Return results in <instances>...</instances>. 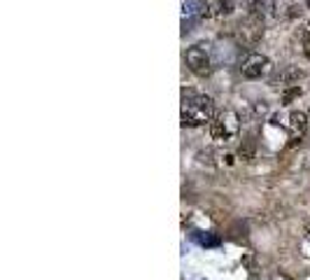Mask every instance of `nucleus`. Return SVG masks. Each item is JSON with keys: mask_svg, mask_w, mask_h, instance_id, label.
Returning a JSON list of instances; mask_svg holds the SVG:
<instances>
[{"mask_svg": "<svg viewBox=\"0 0 310 280\" xmlns=\"http://www.w3.org/2000/svg\"><path fill=\"white\" fill-rule=\"evenodd\" d=\"M215 117V103L210 96H191L182 103V124L184 126H201Z\"/></svg>", "mask_w": 310, "mask_h": 280, "instance_id": "obj_1", "label": "nucleus"}, {"mask_svg": "<svg viewBox=\"0 0 310 280\" xmlns=\"http://www.w3.org/2000/svg\"><path fill=\"white\" fill-rule=\"evenodd\" d=\"M184 61H187L189 70L196 72V75H201V77L210 75V70H212L210 54H208L203 47H191V49H187V56H184Z\"/></svg>", "mask_w": 310, "mask_h": 280, "instance_id": "obj_2", "label": "nucleus"}, {"mask_svg": "<svg viewBox=\"0 0 310 280\" xmlns=\"http://www.w3.org/2000/svg\"><path fill=\"white\" fill-rule=\"evenodd\" d=\"M268 68H271V61H268V56H264V54H249L247 59L243 61L240 72H243V77H247V80H259L261 75H266V72H268Z\"/></svg>", "mask_w": 310, "mask_h": 280, "instance_id": "obj_3", "label": "nucleus"}, {"mask_svg": "<svg viewBox=\"0 0 310 280\" xmlns=\"http://www.w3.org/2000/svg\"><path fill=\"white\" fill-rule=\"evenodd\" d=\"M236 131H238V124H236V115H233V112L221 115L217 121H212V126H210L212 138H217V140H227V138H231Z\"/></svg>", "mask_w": 310, "mask_h": 280, "instance_id": "obj_4", "label": "nucleus"}, {"mask_svg": "<svg viewBox=\"0 0 310 280\" xmlns=\"http://www.w3.org/2000/svg\"><path fill=\"white\" fill-rule=\"evenodd\" d=\"M208 17V5H205L203 0H182V23L184 28L189 23L199 21V19Z\"/></svg>", "mask_w": 310, "mask_h": 280, "instance_id": "obj_5", "label": "nucleus"}, {"mask_svg": "<svg viewBox=\"0 0 310 280\" xmlns=\"http://www.w3.org/2000/svg\"><path fill=\"white\" fill-rule=\"evenodd\" d=\"M240 40L247 44H255L257 40L261 38V21L257 17H249L245 23H240V31H238Z\"/></svg>", "mask_w": 310, "mask_h": 280, "instance_id": "obj_6", "label": "nucleus"}, {"mask_svg": "<svg viewBox=\"0 0 310 280\" xmlns=\"http://www.w3.org/2000/svg\"><path fill=\"white\" fill-rule=\"evenodd\" d=\"M289 129H292V133H294V140H292V145L299 140L301 143V136L305 133V129H308V115L305 112H292L289 115Z\"/></svg>", "mask_w": 310, "mask_h": 280, "instance_id": "obj_7", "label": "nucleus"}, {"mask_svg": "<svg viewBox=\"0 0 310 280\" xmlns=\"http://www.w3.org/2000/svg\"><path fill=\"white\" fill-rule=\"evenodd\" d=\"M303 77V70H299V68H287V70L283 72V75H277L273 82H296V80H301Z\"/></svg>", "mask_w": 310, "mask_h": 280, "instance_id": "obj_8", "label": "nucleus"}, {"mask_svg": "<svg viewBox=\"0 0 310 280\" xmlns=\"http://www.w3.org/2000/svg\"><path fill=\"white\" fill-rule=\"evenodd\" d=\"M243 3L247 5L252 17H261V14H264V3H261V0H243Z\"/></svg>", "mask_w": 310, "mask_h": 280, "instance_id": "obj_9", "label": "nucleus"}, {"mask_svg": "<svg viewBox=\"0 0 310 280\" xmlns=\"http://www.w3.org/2000/svg\"><path fill=\"white\" fill-rule=\"evenodd\" d=\"M299 96H301V87H299V84H294V87H289L287 91L283 93V105L292 103V100H294V98H299Z\"/></svg>", "mask_w": 310, "mask_h": 280, "instance_id": "obj_10", "label": "nucleus"}, {"mask_svg": "<svg viewBox=\"0 0 310 280\" xmlns=\"http://www.w3.org/2000/svg\"><path fill=\"white\" fill-rule=\"evenodd\" d=\"M219 12H221V14H231V12H233L231 0H219Z\"/></svg>", "mask_w": 310, "mask_h": 280, "instance_id": "obj_11", "label": "nucleus"}, {"mask_svg": "<svg viewBox=\"0 0 310 280\" xmlns=\"http://www.w3.org/2000/svg\"><path fill=\"white\" fill-rule=\"evenodd\" d=\"M305 5H308V7H310V0H305Z\"/></svg>", "mask_w": 310, "mask_h": 280, "instance_id": "obj_12", "label": "nucleus"}]
</instances>
